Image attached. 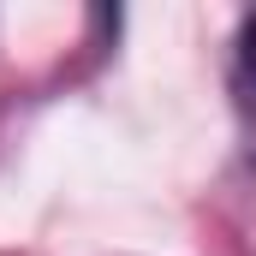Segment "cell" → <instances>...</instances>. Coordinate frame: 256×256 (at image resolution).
Segmentation results:
<instances>
[{
	"label": "cell",
	"mask_w": 256,
	"mask_h": 256,
	"mask_svg": "<svg viewBox=\"0 0 256 256\" xmlns=\"http://www.w3.org/2000/svg\"><path fill=\"white\" fill-rule=\"evenodd\" d=\"M244 60H250V72H256V18H250V30H244Z\"/></svg>",
	"instance_id": "1"
}]
</instances>
